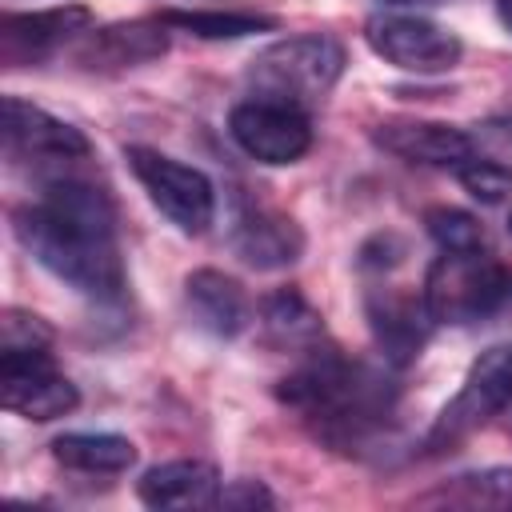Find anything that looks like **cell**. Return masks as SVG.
Segmentation results:
<instances>
[{
	"mask_svg": "<svg viewBox=\"0 0 512 512\" xmlns=\"http://www.w3.org/2000/svg\"><path fill=\"white\" fill-rule=\"evenodd\" d=\"M52 460L72 472L116 476L136 464V444L120 432H64L52 440Z\"/></svg>",
	"mask_w": 512,
	"mask_h": 512,
	"instance_id": "ac0fdd59",
	"label": "cell"
},
{
	"mask_svg": "<svg viewBox=\"0 0 512 512\" xmlns=\"http://www.w3.org/2000/svg\"><path fill=\"white\" fill-rule=\"evenodd\" d=\"M508 404H512V340L492 344L472 360L460 392L440 408L436 424L428 428V452L456 448Z\"/></svg>",
	"mask_w": 512,
	"mask_h": 512,
	"instance_id": "5b68a950",
	"label": "cell"
},
{
	"mask_svg": "<svg viewBox=\"0 0 512 512\" xmlns=\"http://www.w3.org/2000/svg\"><path fill=\"white\" fill-rule=\"evenodd\" d=\"M496 20L504 24V32H512V0H496Z\"/></svg>",
	"mask_w": 512,
	"mask_h": 512,
	"instance_id": "f1b7e54d",
	"label": "cell"
},
{
	"mask_svg": "<svg viewBox=\"0 0 512 512\" xmlns=\"http://www.w3.org/2000/svg\"><path fill=\"white\" fill-rule=\"evenodd\" d=\"M124 160H128L132 176L140 180V188L148 192V200L180 232H188V236L208 232V224L216 220V188L200 168H192L168 152L144 148V144L124 148Z\"/></svg>",
	"mask_w": 512,
	"mask_h": 512,
	"instance_id": "8992f818",
	"label": "cell"
},
{
	"mask_svg": "<svg viewBox=\"0 0 512 512\" xmlns=\"http://www.w3.org/2000/svg\"><path fill=\"white\" fill-rule=\"evenodd\" d=\"M364 44L392 68L416 72V76H436L452 72L464 56V44L456 32L444 24L416 16V12H380L364 20Z\"/></svg>",
	"mask_w": 512,
	"mask_h": 512,
	"instance_id": "52a82bcc",
	"label": "cell"
},
{
	"mask_svg": "<svg viewBox=\"0 0 512 512\" xmlns=\"http://www.w3.org/2000/svg\"><path fill=\"white\" fill-rule=\"evenodd\" d=\"M452 504H492V508H512V464H492L476 472L452 476L440 492Z\"/></svg>",
	"mask_w": 512,
	"mask_h": 512,
	"instance_id": "44dd1931",
	"label": "cell"
},
{
	"mask_svg": "<svg viewBox=\"0 0 512 512\" xmlns=\"http://www.w3.org/2000/svg\"><path fill=\"white\" fill-rule=\"evenodd\" d=\"M280 400L336 448L368 444L392 416V388L380 372L348 360L332 344L304 348V360L280 380Z\"/></svg>",
	"mask_w": 512,
	"mask_h": 512,
	"instance_id": "7a4b0ae2",
	"label": "cell"
},
{
	"mask_svg": "<svg viewBox=\"0 0 512 512\" xmlns=\"http://www.w3.org/2000/svg\"><path fill=\"white\" fill-rule=\"evenodd\" d=\"M380 4H392V8H436V4H448V0H380Z\"/></svg>",
	"mask_w": 512,
	"mask_h": 512,
	"instance_id": "83f0119b",
	"label": "cell"
},
{
	"mask_svg": "<svg viewBox=\"0 0 512 512\" xmlns=\"http://www.w3.org/2000/svg\"><path fill=\"white\" fill-rule=\"evenodd\" d=\"M220 472L208 460H168L156 464L140 476L136 496L148 508H168V512H192V508H216L220 500Z\"/></svg>",
	"mask_w": 512,
	"mask_h": 512,
	"instance_id": "e0dca14e",
	"label": "cell"
},
{
	"mask_svg": "<svg viewBox=\"0 0 512 512\" xmlns=\"http://www.w3.org/2000/svg\"><path fill=\"white\" fill-rule=\"evenodd\" d=\"M488 128H492V136H500L504 144H512V116H500V120H492Z\"/></svg>",
	"mask_w": 512,
	"mask_h": 512,
	"instance_id": "4316f807",
	"label": "cell"
},
{
	"mask_svg": "<svg viewBox=\"0 0 512 512\" xmlns=\"http://www.w3.org/2000/svg\"><path fill=\"white\" fill-rule=\"evenodd\" d=\"M84 32H92V12L84 4H56V8H40V12H4L0 56L8 64H32Z\"/></svg>",
	"mask_w": 512,
	"mask_h": 512,
	"instance_id": "7c38bea8",
	"label": "cell"
},
{
	"mask_svg": "<svg viewBox=\"0 0 512 512\" xmlns=\"http://www.w3.org/2000/svg\"><path fill=\"white\" fill-rule=\"evenodd\" d=\"M12 232L24 252L72 292L100 304L124 296L128 276L116 244V212L96 184L76 176L48 180L36 204L12 212Z\"/></svg>",
	"mask_w": 512,
	"mask_h": 512,
	"instance_id": "6da1fadb",
	"label": "cell"
},
{
	"mask_svg": "<svg viewBox=\"0 0 512 512\" xmlns=\"http://www.w3.org/2000/svg\"><path fill=\"white\" fill-rule=\"evenodd\" d=\"M0 392L4 408L24 420H56L80 404L76 384L56 368L48 348H0Z\"/></svg>",
	"mask_w": 512,
	"mask_h": 512,
	"instance_id": "ba28073f",
	"label": "cell"
},
{
	"mask_svg": "<svg viewBox=\"0 0 512 512\" xmlns=\"http://www.w3.org/2000/svg\"><path fill=\"white\" fill-rule=\"evenodd\" d=\"M168 52V24L164 20H116L104 28L84 32L76 60L92 72H124L152 64Z\"/></svg>",
	"mask_w": 512,
	"mask_h": 512,
	"instance_id": "4fadbf2b",
	"label": "cell"
},
{
	"mask_svg": "<svg viewBox=\"0 0 512 512\" xmlns=\"http://www.w3.org/2000/svg\"><path fill=\"white\" fill-rule=\"evenodd\" d=\"M372 140L384 152L428 168H460L468 156H476L472 136L440 120H380L372 128Z\"/></svg>",
	"mask_w": 512,
	"mask_h": 512,
	"instance_id": "5bb4252c",
	"label": "cell"
},
{
	"mask_svg": "<svg viewBox=\"0 0 512 512\" xmlns=\"http://www.w3.org/2000/svg\"><path fill=\"white\" fill-rule=\"evenodd\" d=\"M508 232H512V216H508Z\"/></svg>",
	"mask_w": 512,
	"mask_h": 512,
	"instance_id": "f546056e",
	"label": "cell"
},
{
	"mask_svg": "<svg viewBox=\"0 0 512 512\" xmlns=\"http://www.w3.org/2000/svg\"><path fill=\"white\" fill-rule=\"evenodd\" d=\"M424 228L440 244V252H472V248H484V228L464 208H448V204L428 208L424 212Z\"/></svg>",
	"mask_w": 512,
	"mask_h": 512,
	"instance_id": "7402d4cb",
	"label": "cell"
},
{
	"mask_svg": "<svg viewBox=\"0 0 512 512\" xmlns=\"http://www.w3.org/2000/svg\"><path fill=\"white\" fill-rule=\"evenodd\" d=\"M404 256V240L396 232H380L360 248V268H396Z\"/></svg>",
	"mask_w": 512,
	"mask_h": 512,
	"instance_id": "484cf974",
	"label": "cell"
},
{
	"mask_svg": "<svg viewBox=\"0 0 512 512\" xmlns=\"http://www.w3.org/2000/svg\"><path fill=\"white\" fill-rule=\"evenodd\" d=\"M424 304L436 324H476L512 304V268L484 248L440 252L424 276Z\"/></svg>",
	"mask_w": 512,
	"mask_h": 512,
	"instance_id": "277c9868",
	"label": "cell"
},
{
	"mask_svg": "<svg viewBox=\"0 0 512 512\" xmlns=\"http://www.w3.org/2000/svg\"><path fill=\"white\" fill-rule=\"evenodd\" d=\"M344 44L324 36V32H300V36H284L272 40L268 48H260L248 64V84L260 96L308 108L320 104L336 80L344 76Z\"/></svg>",
	"mask_w": 512,
	"mask_h": 512,
	"instance_id": "3957f363",
	"label": "cell"
},
{
	"mask_svg": "<svg viewBox=\"0 0 512 512\" xmlns=\"http://www.w3.org/2000/svg\"><path fill=\"white\" fill-rule=\"evenodd\" d=\"M264 328H268L280 344H288V348H312V344L324 340L320 316H316L312 304H308L300 292H292V288H280V292H272V296L264 300Z\"/></svg>",
	"mask_w": 512,
	"mask_h": 512,
	"instance_id": "ffe728a7",
	"label": "cell"
},
{
	"mask_svg": "<svg viewBox=\"0 0 512 512\" xmlns=\"http://www.w3.org/2000/svg\"><path fill=\"white\" fill-rule=\"evenodd\" d=\"M184 308L196 328H204L208 336H220V340L240 336L252 316L248 292L240 288V280L224 276L220 268H196L184 276Z\"/></svg>",
	"mask_w": 512,
	"mask_h": 512,
	"instance_id": "2e32d148",
	"label": "cell"
},
{
	"mask_svg": "<svg viewBox=\"0 0 512 512\" xmlns=\"http://www.w3.org/2000/svg\"><path fill=\"white\" fill-rule=\"evenodd\" d=\"M232 140L260 164H296L312 148V124L308 112L272 96L240 100L228 112Z\"/></svg>",
	"mask_w": 512,
	"mask_h": 512,
	"instance_id": "9c48e42d",
	"label": "cell"
},
{
	"mask_svg": "<svg viewBox=\"0 0 512 512\" xmlns=\"http://www.w3.org/2000/svg\"><path fill=\"white\" fill-rule=\"evenodd\" d=\"M156 20L168 28H180L200 40H244L256 32H272L276 20L260 12H236V8H164Z\"/></svg>",
	"mask_w": 512,
	"mask_h": 512,
	"instance_id": "d6986e66",
	"label": "cell"
},
{
	"mask_svg": "<svg viewBox=\"0 0 512 512\" xmlns=\"http://www.w3.org/2000/svg\"><path fill=\"white\" fill-rule=\"evenodd\" d=\"M364 316H368V328H372V340L380 348V356L392 364V368H404L412 364L428 336H432V312L424 304V292H404V288H372L364 296Z\"/></svg>",
	"mask_w": 512,
	"mask_h": 512,
	"instance_id": "8fae6325",
	"label": "cell"
},
{
	"mask_svg": "<svg viewBox=\"0 0 512 512\" xmlns=\"http://www.w3.org/2000/svg\"><path fill=\"white\" fill-rule=\"evenodd\" d=\"M0 328H4V348H48L52 344V328L40 316L20 312V308H8Z\"/></svg>",
	"mask_w": 512,
	"mask_h": 512,
	"instance_id": "cb8c5ba5",
	"label": "cell"
},
{
	"mask_svg": "<svg viewBox=\"0 0 512 512\" xmlns=\"http://www.w3.org/2000/svg\"><path fill=\"white\" fill-rule=\"evenodd\" d=\"M232 248L248 268L272 272V268H288L300 260L304 252V232L292 216L268 208V204H248L236 216L232 228Z\"/></svg>",
	"mask_w": 512,
	"mask_h": 512,
	"instance_id": "9a60e30c",
	"label": "cell"
},
{
	"mask_svg": "<svg viewBox=\"0 0 512 512\" xmlns=\"http://www.w3.org/2000/svg\"><path fill=\"white\" fill-rule=\"evenodd\" d=\"M456 180L460 188L480 200V204H500L512 196V168L500 164V160H484V156H468L460 168H456Z\"/></svg>",
	"mask_w": 512,
	"mask_h": 512,
	"instance_id": "603a6c76",
	"label": "cell"
},
{
	"mask_svg": "<svg viewBox=\"0 0 512 512\" xmlns=\"http://www.w3.org/2000/svg\"><path fill=\"white\" fill-rule=\"evenodd\" d=\"M272 504H276V496L260 480H232L220 488V500H216V508H248V512L272 508Z\"/></svg>",
	"mask_w": 512,
	"mask_h": 512,
	"instance_id": "d4e9b609",
	"label": "cell"
},
{
	"mask_svg": "<svg viewBox=\"0 0 512 512\" xmlns=\"http://www.w3.org/2000/svg\"><path fill=\"white\" fill-rule=\"evenodd\" d=\"M4 152L12 160L68 164V160H84L92 152V144L80 128L52 116L48 108L20 100V96H4Z\"/></svg>",
	"mask_w": 512,
	"mask_h": 512,
	"instance_id": "30bf717a",
	"label": "cell"
}]
</instances>
